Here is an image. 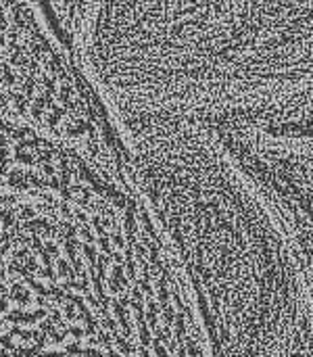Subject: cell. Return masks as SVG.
Segmentation results:
<instances>
[{
	"label": "cell",
	"instance_id": "7a4b0ae2",
	"mask_svg": "<svg viewBox=\"0 0 313 357\" xmlns=\"http://www.w3.org/2000/svg\"><path fill=\"white\" fill-rule=\"evenodd\" d=\"M0 357H111L84 349L75 345H67L52 339L33 337L27 333L0 331Z\"/></svg>",
	"mask_w": 313,
	"mask_h": 357
},
{
	"label": "cell",
	"instance_id": "6da1fadb",
	"mask_svg": "<svg viewBox=\"0 0 313 357\" xmlns=\"http://www.w3.org/2000/svg\"><path fill=\"white\" fill-rule=\"evenodd\" d=\"M140 192L192 291L213 357H280L297 337L299 287L278 230L222 163L132 153Z\"/></svg>",
	"mask_w": 313,
	"mask_h": 357
}]
</instances>
